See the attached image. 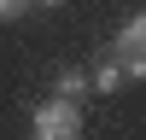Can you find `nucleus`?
Masks as SVG:
<instances>
[{
	"mask_svg": "<svg viewBox=\"0 0 146 140\" xmlns=\"http://www.w3.org/2000/svg\"><path fill=\"white\" fill-rule=\"evenodd\" d=\"M82 134V105L76 99H47V105H35V117H29V140H76Z\"/></svg>",
	"mask_w": 146,
	"mask_h": 140,
	"instance_id": "1",
	"label": "nucleus"
},
{
	"mask_svg": "<svg viewBox=\"0 0 146 140\" xmlns=\"http://www.w3.org/2000/svg\"><path fill=\"white\" fill-rule=\"evenodd\" d=\"M111 64L123 70V76H146V12H135V18L117 29V41H111Z\"/></svg>",
	"mask_w": 146,
	"mask_h": 140,
	"instance_id": "2",
	"label": "nucleus"
},
{
	"mask_svg": "<svg viewBox=\"0 0 146 140\" xmlns=\"http://www.w3.org/2000/svg\"><path fill=\"white\" fill-rule=\"evenodd\" d=\"M58 93H64V99H82V93H88V76H82V70H58Z\"/></svg>",
	"mask_w": 146,
	"mask_h": 140,
	"instance_id": "3",
	"label": "nucleus"
},
{
	"mask_svg": "<svg viewBox=\"0 0 146 140\" xmlns=\"http://www.w3.org/2000/svg\"><path fill=\"white\" fill-rule=\"evenodd\" d=\"M117 82H123V70H117V64H100V70H94V82H88V88H100V93H111Z\"/></svg>",
	"mask_w": 146,
	"mask_h": 140,
	"instance_id": "4",
	"label": "nucleus"
},
{
	"mask_svg": "<svg viewBox=\"0 0 146 140\" xmlns=\"http://www.w3.org/2000/svg\"><path fill=\"white\" fill-rule=\"evenodd\" d=\"M29 6H35V0H0V18L12 23V18H23V12H29Z\"/></svg>",
	"mask_w": 146,
	"mask_h": 140,
	"instance_id": "5",
	"label": "nucleus"
},
{
	"mask_svg": "<svg viewBox=\"0 0 146 140\" xmlns=\"http://www.w3.org/2000/svg\"><path fill=\"white\" fill-rule=\"evenodd\" d=\"M47 6H58V0H47Z\"/></svg>",
	"mask_w": 146,
	"mask_h": 140,
	"instance_id": "6",
	"label": "nucleus"
}]
</instances>
